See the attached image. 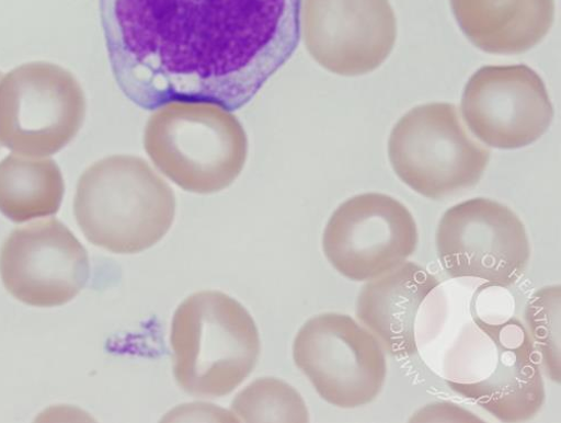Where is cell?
Masks as SVG:
<instances>
[{"label":"cell","mask_w":561,"mask_h":423,"mask_svg":"<svg viewBox=\"0 0 561 423\" xmlns=\"http://www.w3.org/2000/svg\"><path fill=\"white\" fill-rule=\"evenodd\" d=\"M115 80L147 111L251 103L298 48L302 0H100Z\"/></svg>","instance_id":"cell-1"},{"label":"cell","mask_w":561,"mask_h":423,"mask_svg":"<svg viewBox=\"0 0 561 423\" xmlns=\"http://www.w3.org/2000/svg\"><path fill=\"white\" fill-rule=\"evenodd\" d=\"M176 210L172 187L144 159L112 156L80 176L76 220L91 244L115 254L142 253L171 229Z\"/></svg>","instance_id":"cell-2"},{"label":"cell","mask_w":561,"mask_h":423,"mask_svg":"<svg viewBox=\"0 0 561 423\" xmlns=\"http://www.w3.org/2000/svg\"><path fill=\"white\" fill-rule=\"evenodd\" d=\"M170 339L174 379L197 398L230 395L249 378L261 355L250 312L218 291L186 298L174 312Z\"/></svg>","instance_id":"cell-3"},{"label":"cell","mask_w":561,"mask_h":423,"mask_svg":"<svg viewBox=\"0 0 561 423\" xmlns=\"http://www.w3.org/2000/svg\"><path fill=\"white\" fill-rule=\"evenodd\" d=\"M145 148L161 173L184 192H222L242 173L247 132L230 111L209 103L174 102L150 117Z\"/></svg>","instance_id":"cell-4"},{"label":"cell","mask_w":561,"mask_h":423,"mask_svg":"<svg viewBox=\"0 0 561 423\" xmlns=\"http://www.w3.org/2000/svg\"><path fill=\"white\" fill-rule=\"evenodd\" d=\"M389 159L413 192L440 201L477 185L491 152L465 129L454 105L436 103L417 106L398 122L389 139Z\"/></svg>","instance_id":"cell-5"},{"label":"cell","mask_w":561,"mask_h":423,"mask_svg":"<svg viewBox=\"0 0 561 423\" xmlns=\"http://www.w3.org/2000/svg\"><path fill=\"white\" fill-rule=\"evenodd\" d=\"M482 282L469 277L444 282L417 311L416 353L447 385L481 382L497 365L499 328L511 317L480 311L477 293Z\"/></svg>","instance_id":"cell-6"},{"label":"cell","mask_w":561,"mask_h":423,"mask_svg":"<svg viewBox=\"0 0 561 423\" xmlns=\"http://www.w3.org/2000/svg\"><path fill=\"white\" fill-rule=\"evenodd\" d=\"M87 103L77 78L50 62L25 64L0 79V147L49 158L78 135Z\"/></svg>","instance_id":"cell-7"},{"label":"cell","mask_w":561,"mask_h":423,"mask_svg":"<svg viewBox=\"0 0 561 423\" xmlns=\"http://www.w3.org/2000/svg\"><path fill=\"white\" fill-rule=\"evenodd\" d=\"M294 358L321 399L337 408L368 405L387 382L386 352L348 315L327 312L309 319L296 338Z\"/></svg>","instance_id":"cell-8"},{"label":"cell","mask_w":561,"mask_h":423,"mask_svg":"<svg viewBox=\"0 0 561 423\" xmlns=\"http://www.w3.org/2000/svg\"><path fill=\"white\" fill-rule=\"evenodd\" d=\"M436 248L451 278H478L507 289L524 276L531 260L523 220L508 207L488 198L449 208L439 221Z\"/></svg>","instance_id":"cell-9"},{"label":"cell","mask_w":561,"mask_h":423,"mask_svg":"<svg viewBox=\"0 0 561 423\" xmlns=\"http://www.w3.org/2000/svg\"><path fill=\"white\" fill-rule=\"evenodd\" d=\"M419 231L410 210L377 193L355 196L332 215L322 250L344 277L367 282L397 268L416 251Z\"/></svg>","instance_id":"cell-10"},{"label":"cell","mask_w":561,"mask_h":423,"mask_svg":"<svg viewBox=\"0 0 561 423\" xmlns=\"http://www.w3.org/2000/svg\"><path fill=\"white\" fill-rule=\"evenodd\" d=\"M0 276L19 301L39 308L59 307L85 287L90 262L65 224L39 220L10 235L0 251Z\"/></svg>","instance_id":"cell-11"},{"label":"cell","mask_w":561,"mask_h":423,"mask_svg":"<svg viewBox=\"0 0 561 423\" xmlns=\"http://www.w3.org/2000/svg\"><path fill=\"white\" fill-rule=\"evenodd\" d=\"M461 113L483 144L500 150L535 144L553 119L543 80L525 65L477 71L463 89Z\"/></svg>","instance_id":"cell-12"},{"label":"cell","mask_w":561,"mask_h":423,"mask_svg":"<svg viewBox=\"0 0 561 423\" xmlns=\"http://www.w3.org/2000/svg\"><path fill=\"white\" fill-rule=\"evenodd\" d=\"M301 31L312 59L345 77L377 70L398 34L389 0H305Z\"/></svg>","instance_id":"cell-13"},{"label":"cell","mask_w":561,"mask_h":423,"mask_svg":"<svg viewBox=\"0 0 561 423\" xmlns=\"http://www.w3.org/2000/svg\"><path fill=\"white\" fill-rule=\"evenodd\" d=\"M500 356L488 378L474 385L448 387L479 404L502 422H525L535 418L546 401L540 357L517 317L501 322Z\"/></svg>","instance_id":"cell-14"},{"label":"cell","mask_w":561,"mask_h":423,"mask_svg":"<svg viewBox=\"0 0 561 423\" xmlns=\"http://www.w3.org/2000/svg\"><path fill=\"white\" fill-rule=\"evenodd\" d=\"M440 284L427 268L404 262L367 281L356 302V318L394 358L416 354L414 325L417 311Z\"/></svg>","instance_id":"cell-15"},{"label":"cell","mask_w":561,"mask_h":423,"mask_svg":"<svg viewBox=\"0 0 561 423\" xmlns=\"http://www.w3.org/2000/svg\"><path fill=\"white\" fill-rule=\"evenodd\" d=\"M467 38L491 55H522L535 48L554 20L553 0H450Z\"/></svg>","instance_id":"cell-16"},{"label":"cell","mask_w":561,"mask_h":423,"mask_svg":"<svg viewBox=\"0 0 561 423\" xmlns=\"http://www.w3.org/2000/svg\"><path fill=\"white\" fill-rule=\"evenodd\" d=\"M65 190L53 159L12 153L0 162V213L16 224L56 215Z\"/></svg>","instance_id":"cell-17"},{"label":"cell","mask_w":561,"mask_h":423,"mask_svg":"<svg viewBox=\"0 0 561 423\" xmlns=\"http://www.w3.org/2000/svg\"><path fill=\"white\" fill-rule=\"evenodd\" d=\"M231 413L244 422H309L300 393L273 378L256 380L240 392L231 403Z\"/></svg>","instance_id":"cell-18"},{"label":"cell","mask_w":561,"mask_h":423,"mask_svg":"<svg viewBox=\"0 0 561 423\" xmlns=\"http://www.w3.org/2000/svg\"><path fill=\"white\" fill-rule=\"evenodd\" d=\"M526 329L548 378L560 385V286L536 291L525 310Z\"/></svg>","instance_id":"cell-19"},{"label":"cell","mask_w":561,"mask_h":423,"mask_svg":"<svg viewBox=\"0 0 561 423\" xmlns=\"http://www.w3.org/2000/svg\"><path fill=\"white\" fill-rule=\"evenodd\" d=\"M410 422H482L471 411L451 402H437L417 410Z\"/></svg>","instance_id":"cell-20"},{"label":"cell","mask_w":561,"mask_h":423,"mask_svg":"<svg viewBox=\"0 0 561 423\" xmlns=\"http://www.w3.org/2000/svg\"><path fill=\"white\" fill-rule=\"evenodd\" d=\"M2 78H3V75H2V72H0V79H2Z\"/></svg>","instance_id":"cell-21"}]
</instances>
